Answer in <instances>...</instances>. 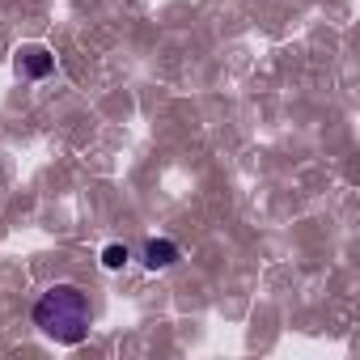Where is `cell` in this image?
Segmentation results:
<instances>
[{
    "mask_svg": "<svg viewBox=\"0 0 360 360\" xmlns=\"http://www.w3.org/2000/svg\"><path fill=\"white\" fill-rule=\"evenodd\" d=\"M18 72H22V77L43 81V77H51V72H56V56H51L43 43H26V47H18Z\"/></svg>",
    "mask_w": 360,
    "mask_h": 360,
    "instance_id": "cell-2",
    "label": "cell"
},
{
    "mask_svg": "<svg viewBox=\"0 0 360 360\" xmlns=\"http://www.w3.org/2000/svg\"><path fill=\"white\" fill-rule=\"evenodd\" d=\"M34 326L47 339H56L64 347H77L89 335V297L77 284H51L34 301Z\"/></svg>",
    "mask_w": 360,
    "mask_h": 360,
    "instance_id": "cell-1",
    "label": "cell"
},
{
    "mask_svg": "<svg viewBox=\"0 0 360 360\" xmlns=\"http://www.w3.org/2000/svg\"><path fill=\"white\" fill-rule=\"evenodd\" d=\"M140 255H144V267H148V271H161V267H174L178 259H183V250H178V242H169V238H148Z\"/></svg>",
    "mask_w": 360,
    "mask_h": 360,
    "instance_id": "cell-3",
    "label": "cell"
},
{
    "mask_svg": "<svg viewBox=\"0 0 360 360\" xmlns=\"http://www.w3.org/2000/svg\"><path fill=\"white\" fill-rule=\"evenodd\" d=\"M123 263H127V246H119V242H115V246H106V250H102V267H110V271H115V267H123Z\"/></svg>",
    "mask_w": 360,
    "mask_h": 360,
    "instance_id": "cell-4",
    "label": "cell"
}]
</instances>
